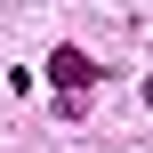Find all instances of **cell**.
<instances>
[{"instance_id":"6da1fadb","label":"cell","mask_w":153,"mask_h":153,"mask_svg":"<svg viewBox=\"0 0 153 153\" xmlns=\"http://www.w3.org/2000/svg\"><path fill=\"white\" fill-rule=\"evenodd\" d=\"M48 81H56V97H65V105H56V113H65V121H73V113H81V89H89V81H97V65H89V56H81V48H56V56H48Z\"/></svg>"}]
</instances>
